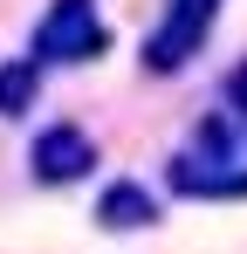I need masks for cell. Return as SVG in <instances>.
<instances>
[{
	"mask_svg": "<svg viewBox=\"0 0 247 254\" xmlns=\"http://www.w3.org/2000/svg\"><path fill=\"white\" fill-rule=\"evenodd\" d=\"M165 186L179 199H247V117L241 110H206L199 130L172 151Z\"/></svg>",
	"mask_w": 247,
	"mask_h": 254,
	"instance_id": "1",
	"label": "cell"
},
{
	"mask_svg": "<svg viewBox=\"0 0 247 254\" xmlns=\"http://www.w3.org/2000/svg\"><path fill=\"white\" fill-rule=\"evenodd\" d=\"M110 48V28H103V14H96V0H48L35 21V55L41 69H82V62H96Z\"/></svg>",
	"mask_w": 247,
	"mask_h": 254,
	"instance_id": "2",
	"label": "cell"
},
{
	"mask_svg": "<svg viewBox=\"0 0 247 254\" xmlns=\"http://www.w3.org/2000/svg\"><path fill=\"white\" fill-rule=\"evenodd\" d=\"M220 7H227V0H165V14H158V28L144 35L137 62H144L151 76H179V69L206 48L213 21H220Z\"/></svg>",
	"mask_w": 247,
	"mask_h": 254,
	"instance_id": "3",
	"label": "cell"
},
{
	"mask_svg": "<svg viewBox=\"0 0 247 254\" xmlns=\"http://www.w3.org/2000/svg\"><path fill=\"white\" fill-rule=\"evenodd\" d=\"M28 172H35L41 186H82L89 172H96V137L69 117H55V124L35 130V144H28Z\"/></svg>",
	"mask_w": 247,
	"mask_h": 254,
	"instance_id": "4",
	"label": "cell"
},
{
	"mask_svg": "<svg viewBox=\"0 0 247 254\" xmlns=\"http://www.w3.org/2000/svg\"><path fill=\"white\" fill-rule=\"evenodd\" d=\"M96 227H110V234L158 227V192H151L144 179H110V186L96 192Z\"/></svg>",
	"mask_w": 247,
	"mask_h": 254,
	"instance_id": "5",
	"label": "cell"
},
{
	"mask_svg": "<svg viewBox=\"0 0 247 254\" xmlns=\"http://www.w3.org/2000/svg\"><path fill=\"white\" fill-rule=\"evenodd\" d=\"M41 96V62L35 55H14V62H0V124H14V117H28Z\"/></svg>",
	"mask_w": 247,
	"mask_h": 254,
	"instance_id": "6",
	"label": "cell"
}]
</instances>
